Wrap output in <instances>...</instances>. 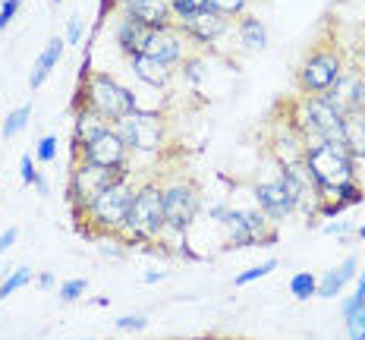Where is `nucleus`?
<instances>
[{"label":"nucleus","mask_w":365,"mask_h":340,"mask_svg":"<svg viewBox=\"0 0 365 340\" xmlns=\"http://www.w3.org/2000/svg\"><path fill=\"white\" fill-rule=\"evenodd\" d=\"M362 309H365V287H362V284H356L353 297H346V299H344V306H340V315H344V319H349V315L362 312Z\"/></svg>","instance_id":"33"},{"label":"nucleus","mask_w":365,"mask_h":340,"mask_svg":"<svg viewBox=\"0 0 365 340\" xmlns=\"http://www.w3.org/2000/svg\"><path fill=\"white\" fill-rule=\"evenodd\" d=\"M180 66H182V82H186L189 88H199L202 76H205V70H208V60H205L202 54H189Z\"/></svg>","instance_id":"27"},{"label":"nucleus","mask_w":365,"mask_h":340,"mask_svg":"<svg viewBox=\"0 0 365 340\" xmlns=\"http://www.w3.org/2000/svg\"><path fill=\"white\" fill-rule=\"evenodd\" d=\"M189 44H192V41H189V38L182 35L177 26H167V29H155V35H151L145 54L155 57V60H161V63H167V66H180L182 60L192 54V51H189Z\"/></svg>","instance_id":"15"},{"label":"nucleus","mask_w":365,"mask_h":340,"mask_svg":"<svg viewBox=\"0 0 365 340\" xmlns=\"http://www.w3.org/2000/svg\"><path fill=\"white\" fill-rule=\"evenodd\" d=\"M290 293H293V299H299V302L312 299L318 293V277L312 274V271H296L290 277Z\"/></svg>","instance_id":"25"},{"label":"nucleus","mask_w":365,"mask_h":340,"mask_svg":"<svg viewBox=\"0 0 365 340\" xmlns=\"http://www.w3.org/2000/svg\"><path fill=\"white\" fill-rule=\"evenodd\" d=\"M129 177H133V164H129V168H95V164H86V161H73L70 180H66V202H70L73 215L82 217V211H86L104 189L113 183H123Z\"/></svg>","instance_id":"6"},{"label":"nucleus","mask_w":365,"mask_h":340,"mask_svg":"<svg viewBox=\"0 0 365 340\" xmlns=\"http://www.w3.org/2000/svg\"><path fill=\"white\" fill-rule=\"evenodd\" d=\"M133 199H135L133 177L123 180V183L108 186L86 211H82V217H76V221H79V230H86L88 237H104V239L120 237V230L126 227L129 208H133Z\"/></svg>","instance_id":"3"},{"label":"nucleus","mask_w":365,"mask_h":340,"mask_svg":"<svg viewBox=\"0 0 365 340\" xmlns=\"http://www.w3.org/2000/svg\"><path fill=\"white\" fill-rule=\"evenodd\" d=\"M224 227V246L227 249H252V246H274L280 239L277 224L258 208H233Z\"/></svg>","instance_id":"9"},{"label":"nucleus","mask_w":365,"mask_h":340,"mask_svg":"<svg viewBox=\"0 0 365 340\" xmlns=\"http://www.w3.org/2000/svg\"><path fill=\"white\" fill-rule=\"evenodd\" d=\"M356 274H359V259H356V255H346L337 268L324 271V274L318 277V293H315V297H322V299L340 297V290H344L346 284H353Z\"/></svg>","instance_id":"18"},{"label":"nucleus","mask_w":365,"mask_h":340,"mask_svg":"<svg viewBox=\"0 0 365 340\" xmlns=\"http://www.w3.org/2000/svg\"><path fill=\"white\" fill-rule=\"evenodd\" d=\"M35 284L41 287V290H51V287H54L57 281H54V274H51V271H44V274H38V277H35Z\"/></svg>","instance_id":"41"},{"label":"nucleus","mask_w":365,"mask_h":340,"mask_svg":"<svg viewBox=\"0 0 365 340\" xmlns=\"http://www.w3.org/2000/svg\"><path fill=\"white\" fill-rule=\"evenodd\" d=\"M113 130L123 139L129 155H158V151H164L167 139H170L164 113L142 110V108H135L133 113H126L123 120H117Z\"/></svg>","instance_id":"8"},{"label":"nucleus","mask_w":365,"mask_h":340,"mask_svg":"<svg viewBox=\"0 0 365 340\" xmlns=\"http://www.w3.org/2000/svg\"><path fill=\"white\" fill-rule=\"evenodd\" d=\"M16 239H19V230L16 227H6L4 233H0V255H6L13 246H16Z\"/></svg>","instance_id":"39"},{"label":"nucleus","mask_w":365,"mask_h":340,"mask_svg":"<svg viewBox=\"0 0 365 340\" xmlns=\"http://www.w3.org/2000/svg\"><path fill=\"white\" fill-rule=\"evenodd\" d=\"M29 120H32V104H19L16 110H10L6 113V120H4V139H16V135L29 126Z\"/></svg>","instance_id":"24"},{"label":"nucleus","mask_w":365,"mask_h":340,"mask_svg":"<svg viewBox=\"0 0 365 340\" xmlns=\"http://www.w3.org/2000/svg\"><path fill=\"white\" fill-rule=\"evenodd\" d=\"M82 32H86L82 19H79V16H73V19H70V26H66V38H63V41H66V44H79V41H82Z\"/></svg>","instance_id":"38"},{"label":"nucleus","mask_w":365,"mask_h":340,"mask_svg":"<svg viewBox=\"0 0 365 340\" xmlns=\"http://www.w3.org/2000/svg\"><path fill=\"white\" fill-rule=\"evenodd\" d=\"M340 142H344L346 151L356 158V164L365 161V110L344 113V123H340Z\"/></svg>","instance_id":"22"},{"label":"nucleus","mask_w":365,"mask_h":340,"mask_svg":"<svg viewBox=\"0 0 365 340\" xmlns=\"http://www.w3.org/2000/svg\"><path fill=\"white\" fill-rule=\"evenodd\" d=\"M35 189H38V192H41V195H48V192H51V183H48V180H44V177H38Z\"/></svg>","instance_id":"44"},{"label":"nucleus","mask_w":365,"mask_h":340,"mask_svg":"<svg viewBox=\"0 0 365 340\" xmlns=\"http://www.w3.org/2000/svg\"><path fill=\"white\" fill-rule=\"evenodd\" d=\"M19 177H22V183H26V186H35V183H38V177H41L29 151H26V155L19 158Z\"/></svg>","instance_id":"35"},{"label":"nucleus","mask_w":365,"mask_h":340,"mask_svg":"<svg viewBox=\"0 0 365 340\" xmlns=\"http://www.w3.org/2000/svg\"><path fill=\"white\" fill-rule=\"evenodd\" d=\"M356 237H359V239H365V224H359V230H356Z\"/></svg>","instance_id":"45"},{"label":"nucleus","mask_w":365,"mask_h":340,"mask_svg":"<svg viewBox=\"0 0 365 340\" xmlns=\"http://www.w3.org/2000/svg\"><path fill=\"white\" fill-rule=\"evenodd\" d=\"M57 135L54 133H48V135H41L38 139V145H35V161L38 164H54L57 161Z\"/></svg>","instance_id":"30"},{"label":"nucleus","mask_w":365,"mask_h":340,"mask_svg":"<svg viewBox=\"0 0 365 340\" xmlns=\"http://www.w3.org/2000/svg\"><path fill=\"white\" fill-rule=\"evenodd\" d=\"M129 70L139 82H145L148 88H167L173 82V66L161 63V60L148 57V54H135L129 57Z\"/></svg>","instance_id":"20"},{"label":"nucleus","mask_w":365,"mask_h":340,"mask_svg":"<svg viewBox=\"0 0 365 340\" xmlns=\"http://www.w3.org/2000/svg\"><path fill=\"white\" fill-rule=\"evenodd\" d=\"M173 26H177L180 32L186 35L192 44H199V48H205V44H215L217 38H224L227 32H230V29H233V19L220 16V13H215V10L208 6V10L195 13V16H189V19L173 22Z\"/></svg>","instance_id":"14"},{"label":"nucleus","mask_w":365,"mask_h":340,"mask_svg":"<svg viewBox=\"0 0 365 340\" xmlns=\"http://www.w3.org/2000/svg\"><path fill=\"white\" fill-rule=\"evenodd\" d=\"M164 186V217H167V233L173 237H186L192 230V224L199 221L205 211L202 186L192 177H173Z\"/></svg>","instance_id":"7"},{"label":"nucleus","mask_w":365,"mask_h":340,"mask_svg":"<svg viewBox=\"0 0 365 340\" xmlns=\"http://www.w3.org/2000/svg\"><path fill=\"white\" fill-rule=\"evenodd\" d=\"M302 164L309 168V173L315 177L318 189H322V199H328L337 186L353 183L356 180V158L346 151L344 142H309Z\"/></svg>","instance_id":"4"},{"label":"nucleus","mask_w":365,"mask_h":340,"mask_svg":"<svg viewBox=\"0 0 365 340\" xmlns=\"http://www.w3.org/2000/svg\"><path fill=\"white\" fill-rule=\"evenodd\" d=\"M346 324V337L349 340H365V309L356 315H349V319H344Z\"/></svg>","instance_id":"34"},{"label":"nucleus","mask_w":365,"mask_h":340,"mask_svg":"<svg viewBox=\"0 0 365 340\" xmlns=\"http://www.w3.org/2000/svg\"><path fill=\"white\" fill-rule=\"evenodd\" d=\"M356 66L365 73V35H362V41H359V48H356Z\"/></svg>","instance_id":"42"},{"label":"nucleus","mask_w":365,"mask_h":340,"mask_svg":"<svg viewBox=\"0 0 365 340\" xmlns=\"http://www.w3.org/2000/svg\"><path fill=\"white\" fill-rule=\"evenodd\" d=\"M86 290H88V281H86V277H73V281L60 284L57 297H60V302H76V299L86 297Z\"/></svg>","instance_id":"32"},{"label":"nucleus","mask_w":365,"mask_h":340,"mask_svg":"<svg viewBox=\"0 0 365 340\" xmlns=\"http://www.w3.org/2000/svg\"><path fill=\"white\" fill-rule=\"evenodd\" d=\"M237 38L246 51H264L268 48V26L255 13H242L237 19Z\"/></svg>","instance_id":"23"},{"label":"nucleus","mask_w":365,"mask_h":340,"mask_svg":"<svg viewBox=\"0 0 365 340\" xmlns=\"http://www.w3.org/2000/svg\"><path fill=\"white\" fill-rule=\"evenodd\" d=\"M54 4H63V0H54Z\"/></svg>","instance_id":"47"},{"label":"nucleus","mask_w":365,"mask_h":340,"mask_svg":"<svg viewBox=\"0 0 365 340\" xmlns=\"http://www.w3.org/2000/svg\"><path fill=\"white\" fill-rule=\"evenodd\" d=\"M252 199H255V208L264 211L274 224H284L290 215H296V199L277 170H274L271 180H262V183L252 186Z\"/></svg>","instance_id":"12"},{"label":"nucleus","mask_w":365,"mask_h":340,"mask_svg":"<svg viewBox=\"0 0 365 340\" xmlns=\"http://www.w3.org/2000/svg\"><path fill=\"white\" fill-rule=\"evenodd\" d=\"M76 161L95 164V168H129V164H133V155H129L123 139L117 135V130L110 126L108 133H101L98 139H91L88 145L76 148Z\"/></svg>","instance_id":"11"},{"label":"nucleus","mask_w":365,"mask_h":340,"mask_svg":"<svg viewBox=\"0 0 365 340\" xmlns=\"http://www.w3.org/2000/svg\"><path fill=\"white\" fill-rule=\"evenodd\" d=\"M274 268H277V259H264V262H258V264H252V268L240 271V274L233 277V287H246V284H252V281H262V277H268Z\"/></svg>","instance_id":"28"},{"label":"nucleus","mask_w":365,"mask_h":340,"mask_svg":"<svg viewBox=\"0 0 365 340\" xmlns=\"http://www.w3.org/2000/svg\"><path fill=\"white\" fill-rule=\"evenodd\" d=\"M120 16H133L145 22L148 29H167L173 26L170 0H117Z\"/></svg>","instance_id":"16"},{"label":"nucleus","mask_w":365,"mask_h":340,"mask_svg":"<svg viewBox=\"0 0 365 340\" xmlns=\"http://www.w3.org/2000/svg\"><path fill=\"white\" fill-rule=\"evenodd\" d=\"M167 237V217H164V186L161 180H142L135 183V199L129 208L126 227L120 230L123 246H161Z\"/></svg>","instance_id":"1"},{"label":"nucleus","mask_w":365,"mask_h":340,"mask_svg":"<svg viewBox=\"0 0 365 340\" xmlns=\"http://www.w3.org/2000/svg\"><path fill=\"white\" fill-rule=\"evenodd\" d=\"M19 6H22V0H4V6H0V32H4V29L16 19Z\"/></svg>","instance_id":"37"},{"label":"nucleus","mask_w":365,"mask_h":340,"mask_svg":"<svg viewBox=\"0 0 365 340\" xmlns=\"http://www.w3.org/2000/svg\"><path fill=\"white\" fill-rule=\"evenodd\" d=\"M205 211H208V217H211L215 224H224L227 215H230V205H227V202H215V205H208Z\"/></svg>","instance_id":"40"},{"label":"nucleus","mask_w":365,"mask_h":340,"mask_svg":"<svg viewBox=\"0 0 365 340\" xmlns=\"http://www.w3.org/2000/svg\"><path fill=\"white\" fill-rule=\"evenodd\" d=\"M344 70H346V57L340 51V44L334 38L315 41L309 54L302 57L299 70H296V88L302 95H324L340 79Z\"/></svg>","instance_id":"5"},{"label":"nucleus","mask_w":365,"mask_h":340,"mask_svg":"<svg viewBox=\"0 0 365 340\" xmlns=\"http://www.w3.org/2000/svg\"><path fill=\"white\" fill-rule=\"evenodd\" d=\"M142 281H145V284H158V281H164V271H148V274H142Z\"/></svg>","instance_id":"43"},{"label":"nucleus","mask_w":365,"mask_h":340,"mask_svg":"<svg viewBox=\"0 0 365 340\" xmlns=\"http://www.w3.org/2000/svg\"><path fill=\"white\" fill-rule=\"evenodd\" d=\"M322 98L340 113L365 110V73L356 63H346V70L340 73V79L334 82Z\"/></svg>","instance_id":"13"},{"label":"nucleus","mask_w":365,"mask_h":340,"mask_svg":"<svg viewBox=\"0 0 365 340\" xmlns=\"http://www.w3.org/2000/svg\"><path fill=\"white\" fill-rule=\"evenodd\" d=\"M73 108H91L101 113L104 120L117 123V120H123L126 113H133L139 108V101H135L133 88L120 86L110 73L91 70L86 76H79V92H76Z\"/></svg>","instance_id":"2"},{"label":"nucleus","mask_w":365,"mask_h":340,"mask_svg":"<svg viewBox=\"0 0 365 340\" xmlns=\"http://www.w3.org/2000/svg\"><path fill=\"white\" fill-rule=\"evenodd\" d=\"M151 35H155V29H148L145 22H139L133 16H120L117 26H113V41H117L120 54H126V60L135 54H145Z\"/></svg>","instance_id":"17"},{"label":"nucleus","mask_w":365,"mask_h":340,"mask_svg":"<svg viewBox=\"0 0 365 340\" xmlns=\"http://www.w3.org/2000/svg\"><path fill=\"white\" fill-rule=\"evenodd\" d=\"M110 120H104L98 110L91 108H73V148L88 145L91 139H98L101 133L110 130Z\"/></svg>","instance_id":"19"},{"label":"nucleus","mask_w":365,"mask_h":340,"mask_svg":"<svg viewBox=\"0 0 365 340\" xmlns=\"http://www.w3.org/2000/svg\"><path fill=\"white\" fill-rule=\"evenodd\" d=\"M170 10H173V22H180V19H189L195 13L208 10V0H170Z\"/></svg>","instance_id":"31"},{"label":"nucleus","mask_w":365,"mask_h":340,"mask_svg":"<svg viewBox=\"0 0 365 340\" xmlns=\"http://www.w3.org/2000/svg\"><path fill=\"white\" fill-rule=\"evenodd\" d=\"M249 4H252V0H208L211 10L220 13V16H227V19H240L242 13L249 10Z\"/></svg>","instance_id":"29"},{"label":"nucleus","mask_w":365,"mask_h":340,"mask_svg":"<svg viewBox=\"0 0 365 340\" xmlns=\"http://www.w3.org/2000/svg\"><path fill=\"white\" fill-rule=\"evenodd\" d=\"M82 340H95V337H82Z\"/></svg>","instance_id":"46"},{"label":"nucleus","mask_w":365,"mask_h":340,"mask_svg":"<svg viewBox=\"0 0 365 340\" xmlns=\"http://www.w3.org/2000/svg\"><path fill=\"white\" fill-rule=\"evenodd\" d=\"M32 281H35V271H32V268H26V264H22V268H16V271H10V274H6L4 281H0V299L13 297V293L22 290V287H29Z\"/></svg>","instance_id":"26"},{"label":"nucleus","mask_w":365,"mask_h":340,"mask_svg":"<svg viewBox=\"0 0 365 340\" xmlns=\"http://www.w3.org/2000/svg\"><path fill=\"white\" fill-rule=\"evenodd\" d=\"M148 319L145 315H120L117 319V331H145Z\"/></svg>","instance_id":"36"},{"label":"nucleus","mask_w":365,"mask_h":340,"mask_svg":"<svg viewBox=\"0 0 365 340\" xmlns=\"http://www.w3.org/2000/svg\"><path fill=\"white\" fill-rule=\"evenodd\" d=\"M290 123L299 130V135L309 142H340V123L344 113L334 110L322 95H302L296 101V113H290Z\"/></svg>","instance_id":"10"},{"label":"nucleus","mask_w":365,"mask_h":340,"mask_svg":"<svg viewBox=\"0 0 365 340\" xmlns=\"http://www.w3.org/2000/svg\"><path fill=\"white\" fill-rule=\"evenodd\" d=\"M63 48H66V41L63 38H51L48 44H44V51L38 54V60L32 63V73H29V88H41L44 82L51 79V73L57 70V63H60V57H63Z\"/></svg>","instance_id":"21"}]
</instances>
